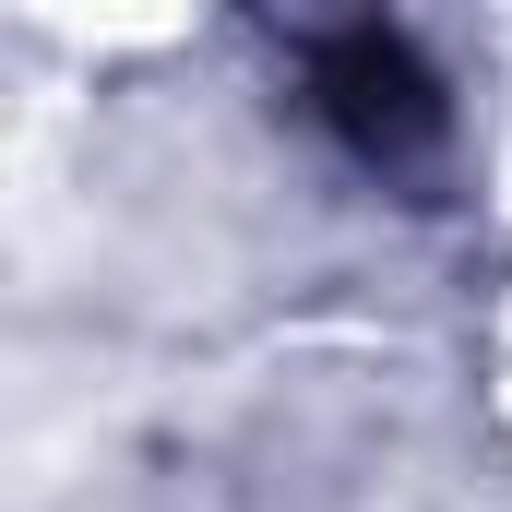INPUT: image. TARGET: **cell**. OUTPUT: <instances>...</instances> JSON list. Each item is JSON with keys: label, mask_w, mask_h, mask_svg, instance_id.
I'll return each mask as SVG.
<instances>
[{"label": "cell", "mask_w": 512, "mask_h": 512, "mask_svg": "<svg viewBox=\"0 0 512 512\" xmlns=\"http://www.w3.org/2000/svg\"><path fill=\"white\" fill-rule=\"evenodd\" d=\"M310 108H322V131H334L358 167H417V155L441 143V120H453V108H441V72L417 60V36H393L382 12L310 48Z\"/></svg>", "instance_id": "1"}]
</instances>
